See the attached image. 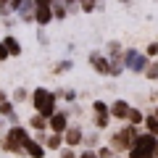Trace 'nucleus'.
<instances>
[{"instance_id": "obj_1", "label": "nucleus", "mask_w": 158, "mask_h": 158, "mask_svg": "<svg viewBox=\"0 0 158 158\" xmlns=\"http://www.w3.org/2000/svg\"><path fill=\"white\" fill-rule=\"evenodd\" d=\"M137 135H140V127H132V124H121L118 129H113L111 135H108V145L113 148V153L116 156H127L129 153V148L135 145Z\"/></svg>"}, {"instance_id": "obj_2", "label": "nucleus", "mask_w": 158, "mask_h": 158, "mask_svg": "<svg viewBox=\"0 0 158 158\" xmlns=\"http://www.w3.org/2000/svg\"><path fill=\"white\" fill-rule=\"evenodd\" d=\"M29 103H32L34 113H40V116H45V118H50L53 113L58 111V98H56V92L48 90V87H34Z\"/></svg>"}, {"instance_id": "obj_3", "label": "nucleus", "mask_w": 158, "mask_h": 158, "mask_svg": "<svg viewBox=\"0 0 158 158\" xmlns=\"http://www.w3.org/2000/svg\"><path fill=\"white\" fill-rule=\"evenodd\" d=\"M158 150V137L150 135V132L140 129V135H137L135 145L129 148V153H127V158H153Z\"/></svg>"}, {"instance_id": "obj_4", "label": "nucleus", "mask_w": 158, "mask_h": 158, "mask_svg": "<svg viewBox=\"0 0 158 158\" xmlns=\"http://www.w3.org/2000/svg\"><path fill=\"white\" fill-rule=\"evenodd\" d=\"M148 63H150V58H148L142 50H137V48H124V66H127V71L142 74Z\"/></svg>"}, {"instance_id": "obj_5", "label": "nucleus", "mask_w": 158, "mask_h": 158, "mask_svg": "<svg viewBox=\"0 0 158 158\" xmlns=\"http://www.w3.org/2000/svg\"><path fill=\"white\" fill-rule=\"evenodd\" d=\"M71 124V116H69V108H58L50 118H48V132H56V135H63Z\"/></svg>"}, {"instance_id": "obj_6", "label": "nucleus", "mask_w": 158, "mask_h": 158, "mask_svg": "<svg viewBox=\"0 0 158 158\" xmlns=\"http://www.w3.org/2000/svg\"><path fill=\"white\" fill-rule=\"evenodd\" d=\"M87 66H90L98 77H108V74H111L108 56H106V53H100V50H90V56H87Z\"/></svg>"}, {"instance_id": "obj_7", "label": "nucleus", "mask_w": 158, "mask_h": 158, "mask_svg": "<svg viewBox=\"0 0 158 158\" xmlns=\"http://www.w3.org/2000/svg\"><path fill=\"white\" fill-rule=\"evenodd\" d=\"M108 111H111L113 121H121V124H124L127 116H129V111H132V103L124 100V98H116V100H108Z\"/></svg>"}, {"instance_id": "obj_8", "label": "nucleus", "mask_w": 158, "mask_h": 158, "mask_svg": "<svg viewBox=\"0 0 158 158\" xmlns=\"http://www.w3.org/2000/svg\"><path fill=\"white\" fill-rule=\"evenodd\" d=\"M82 140H85V127L79 124V121H71L69 129L63 132V145H69V148H82Z\"/></svg>"}, {"instance_id": "obj_9", "label": "nucleus", "mask_w": 158, "mask_h": 158, "mask_svg": "<svg viewBox=\"0 0 158 158\" xmlns=\"http://www.w3.org/2000/svg\"><path fill=\"white\" fill-rule=\"evenodd\" d=\"M53 21H56V19H53V8L50 6H37V11H34V27L48 29Z\"/></svg>"}, {"instance_id": "obj_10", "label": "nucleus", "mask_w": 158, "mask_h": 158, "mask_svg": "<svg viewBox=\"0 0 158 158\" xmlns=\"http://www.w3.org/2000/svg\"><path fill=\"white\" fill-rule=\"evenodd\" d=\"M34 11H37L34 0H24L21 6H19V11H16V19L21 24H34Z\"/></svg>"}, {"instance_id": "obj_11", "label": "nucleus", "mask_w": 158, "mask_h": 158, "mask_svg": "<svg viewBox=\"0 0 158 158\" xmlns=\"http://www.w3.org/2000/svg\"><path fill=\"white\" fill-rule=\"evenodd\" d=\"M24 156H27V158H45L48 150H45L42 142H37L34 137H29V140L24 142Z\"/></svg>"}, {"instance_id": "obj_12", "label": "nucleus", "mask_w": 158, "mask_h": 158, "mask_svg": "<svg viewBox=\"0 0 158 158\" xmlns=\"http://www.w3.org/2000/svg\"><path fill=\"white\" fill-rule=\"evenodd\" d=\"M0 40H3V45H6V50H8V56H11V58H19V56L24 53V45L19 42V37H16V34H11V32H8L6 37H0Z\"/></svg>"}, {"instance_id": "obj_13", "label": "nucleus", "mask_w": 158, "mask_h": 158, "mask_svg": "<svg viewBox=\"0 0 158 158\" xmlns=\"http://www.w3.org/2000/svg\"><path fill=\"white\" fill-rule=\"evenodd\" d=\"M42 145H45V150H48V153H58V150L63 148V135L48 132V135H45V142H42Z\"/></svg>"}, {"instance_id": "obj_14", "label": "nucleus", "mask_w": 158, "mask_h": 158, "mask_svg": "<svg viewBox=\"0 0 158 158\" xmlns=\"http://www.w3.org/2000/svg\"><path fill=\"white\" fill-rule=\"evenodd\" d=\"M27 127H29V132H48V118L32 111V116L27 118Z\"/></svg>"}, {"instance_id": "obj_15", "label": "nucleus", "mask_w": 158, "mask_h": 158, "mask_svg": "<svg viewBox=\"0 0 158 158\" xmlns=\"http://www.w3.org/2000/svg\"><path fill=\"white\" fill-rule=\"evenodd\" d=\"M8 95H11L13 106H24V103H29V98H32V90H27L24 85H19V87H13V92H8Z\"/></svg>"}, {"instance_id": "obj_16", "label": "nucleus", "mask_w": 158, "mask_h": 158, "mask_svg": "<svg viewBox=\"0 0 158 158\" xmlns=\"http://www.w3.org/2000/svg\"><path fill=\"white\" fill-rule=\"evenodd\" d=\"M50 8H53V19L56 21H66L71 13H69V6H66V0H53L50 3Z\"/></svg>"}, {"instance_id": "obj_17", "label": "nucleus", "mask_w": 158, "mask_h": 158, "mask_svg": "<svg viewBox=\"0 0 158 158\" xmlns=\"http://www.w3.org/2000/svg\"><path fill=\"white\" fill-rule=\"evenodd\" d=\"M100 145H103V140H100V132H98V129H92V132H85L82 148H87V150H98Z\"/></svg>"}, {"instance_id": "obj_18", "label": "nucleus", "mask_w": 158, "mask_h": 158, "mask_svg": "<svg viewBox=\"0 0 158 158\" xmlns=\"http://www.w3.org/2000/svg\"><path fill=\"white\" fill-rule=\"evenodd\" d=\"M142 121H145V111L137 108V106H132V111H129V116H127L124 124H132V127H140L142 129Z\"/></svg>"}, {"instance_id": "obj_19", "label": "nucleus", "mask_w": 158, "mask_h": 158, "mask_svg": "<svg viewBox=\"0 0 158 158\" xmlns=\"http://www.w3.org/2000/svg\"><path fill=\"white\" fill-rule=\"evenodd\" d=\"M90 116H111L108 100H90Z\"/></svg>"}, {"instance_id": "obj_20", "label": "nucleus", "mask_w": 158, "mask_h": 158, "mask_svg": "<svg viewBox=\"0 0 158 158\" xmlns=\"http://www.w3.org/2000/svg\"><path fill=\"white\" fill-rule=\"evenodd\" d=\"M74 69V58H61V61L53 63V74L56 77H61V74H69Z\"/></svg>"}, {"instance_id": "obj_21", "label": "nucleus", "mask_w": 158, "mask_h": 158, "mask_svg": "<svg viewBox=\"0 0 158 158\" xmlns=\"http://www.w3.org/2000/svg\"><path fill=\"white\" fill-rule=\"evenodd\" d=\"M106 56L113 58V56H124V45L118 42V40H108L106 42Z\"/></svg>"}, {"instance_id": "obj_22", "label": "nucleus", "mask_w": 158, "mask_h": 158, "mask_svg": "<svg viewBox=\"0 0 158 158\" xmlns=\"http://www.w3.org/2000/svg\"><path fill=\"white\" fill-rule=\"evenodd\" d=\"M142 129H145V132H150V135H156V137H158V118L153 116L150 111L145 113V121H142Z\"/></svg>"}, {"instance_id": "obj_23", "label": "nucleus", "mask_w": 158, "mask_h": 158, "mask_svg": "<svg viewBox=\"0 0 158 158\" xmlns=\"http://www.w3.org/2000/svg\"><path fill=\"white\" fill-rule=\"evenodd\" d=\"M111 121H113L111 116H92V129L106 132V129H111Z\"/></svg>"}, {"instance_id": "obj_24", "label": "nucleus", "mask_w": 158, "mask_h": 158, "mask_svg": "<svg viewBox=\"0 0 158 158\" xmlns=\"http://www.w3.org/2000/svg\"><path fill=\"white\" fill-rule=\"evenodd\" d=\"M142 77L148 79V82H158V58L156 61H150L145 66V71H142Z\"/></svg>"}, {"instance_id": "obj_25", "label": "nucleus", "mask_w": 158, "mask_h": 158, "mask_svg": "<svg viewBox=\"0 0 158 158\" xmlns=\"http://www.w3.org/2000/svg\"><path fill=\"white\" fill-rule=\"evenodd\" d=\"M13 113H16V106H13V100H11V98H8L6 103H0V116L6 118V121L13 116Z\"/></svg>"}, {"instance_id": "obj_26", "label": "nucleus", "mask_w": 158, "mask_h": 158, "mask_svg": "<svg viewBox=\"0 0 158 158\" xmlns=\"http://www.w3.org/2000/svg\"><path fill=\"white\" fill-rule=\"evenodd\" d=\"M77 98H79V92H77V90H71V87H63L61 103H66V106H74V103H77Z\"/></svg>"}, {"instance_id": "obj_27", "label": "nucleus", "mask_w": 158, "mask_h": 158, "mask_svg": "<svg viewBox=\"0 0 158 158\" xmlns=\"http://www.w3.org/2000/svg\"><path fill=\"white\" fill-rule=\"evenodd\" d=\"M79 11L85 13V16L95 13V11H98V0H79Z\"/></svg>"}, {"instance_id": "obj_28", "label": "nucleus", "mask_w": 158, "mask_h": 158, "mask_svg": "<svg viewBox=\"0 0 158 158\" xmlns=\"http://www.w3.org/2000/svg\"><path fill=\"white\" fill-rule=\"evenodd\" d=\"M142 53H145V56L150 58V61H156V58H158V40L148 42V45H145V50H142Z\"/></svg>"}, {"instance_id": "obj_29", "label": "nucleus", "mask_w": 158, "mask_h": 158, "mask_svg": "<svg viewBox=\"0 0 158 158\" xmlns=\"http://www.w3.org/2000/svg\"><path fill=\"white\" fill-rule=\"evenodd\" d=\"M95 153H98V158H116V153H113V148L108 145V142H103Z\"/></svg>"}, {"instance_id": "obj_30", "label": "nucleus", "mask_w": 158, "mask_h": 158, "mask_svg": "<svg viewBox=\"0 0 158 158\" xmlns=\"http://www.w3.org/2000/svg\"><path fill=\"white\" fill-rule=\"evenodd\" d=\"M79 153H77V148H69V145H63L61 150H58V158H77Z\"/></svg>"}, {"instance_id": "obj_31", "label": "nucleus", "mask_w": 158, "mask_h": 158, "mask_svg": "<svg viewBox=\"0 0 158 158\" xmlns=\"http://www.w3.org/2000/svg\"><path fill=\"white\" fill-rule=\"evenodd\" d=\"M77 158H98V153H95V150H87V148H82Z\"/></svg>"}, {"instance_id": "obj_32", "label": "nucleus", "mask_w": 158, "mask_h": 158, "mask_svg": "<svg viewBox=\"0 0 158 158\" xmlns=\"http://www.w3.org/2000/svg\"><path fill=\"white\" fill-rule=\"evenodd\" d=\"M8 58H11V56H8V50H6V45H3V40H0V63H6Z\"/></svg>"}, {"instance_id": "obj_33", "label": "nucleus", "mask_w": 158, "mask_h": 158, "mask_svg": "<svg viewBox=\"0 0 158 158\" xmlns=\"http://www.w3.org/2000/svg\"><path fill=\"white\" fill-rule=\"evenodd\" d=\"M37 42H40V45H48V37H45V29H40V27H37Z\"/></svg>"}, {"instance_id": "obj_34", "label": "nucleus", "mask_w": 158, "mask_h": 158, "mask_svg": "<svg viewBox=\"0 0 158 158\" xmlns=\"http://www.w3.org/2000/svg\"><path fill=\"white\" fill-rule=\"evenodd\" d=\"M8 129V121H6V118H3V116H0V135H3V132H6Z\"/></svg>"}, {"instance_id": "obj_35", "label": "nucleus", "mask_w": 158, "mask_h": 158, "mask_svg": "<svg viewBox=\"0 0 158 158\" xmlns=\"http://www.w3.org/2000/svg\"><path fill=\"white\" fill-rule=\"evenodd\" d=\"M8 98H11V95H8V92H6V90H3V87H0V103H6V100H8Z\"/></svg>"}, {"instance_id": "obj_36", "label": "nucleus", "mask_w": 158, "mask_h": 158, "mask_svg": "<svg viewBox=\"0 0 158 158\" xmlns=\"http://www.w3.org/2000/svg\"><path fill=\"white\" fill-rule=\"evenodd\" d=\"M53 0H34V6H50Z\"/></svg>"}, {"instance_id": "obj_37", "label": "nucleus", "mask_w": 158, "mask_h": 158, "mask_svg": "<svg viewBox=\"0 0 158 158\" xmlns=\"http://www.w3.org/2000/svg\"><path fill=\"white\" fill-rule=\"evenodd\" d=\"M150 113H153V116L158 118V103H153V108H150Z\"/></svg>"}, {"instance_id": "obj_38", "label": "nucleus", "mask_w": 158, "mask_h": 158, "mask_svg": "<svg viewBox=\"0 0 158 158\" xmlns=\"http://www.w3.org/2000/svg\"><path fill=\"white\" fill-rule=\"evenodd\" d=\"M153 98H156V103H158V87H156V92H153Z\"/></svg>"}, {"instance_id": "obj_39", "label": "nucleus", "mask_w": 158, "mask_h": 158, "mask_svg": "<svg viewBox=\"0 0 158 158\" xmlns=\"http://www.w3.org/2000/svg\"><path fill=\"white\" fill-rule=\"evenodd\" d=\"M118 3H124V6H129V3H132V0H118Z\"/></svg>"}, {"instance_id": "obj_40", "label": "nucleus", "mask_w": 158, "mask_h": 158, "mask_svg": "<svg viewBox=\"0 0 158 158\" xmlns=\"http://www.w3.org/2000/svg\"><path fill=\"white\" fill-rule=\"evenodd\" d=\"M116 158H127V156H116Z\"/></svg>"}, {"instance_id": "obj_41", "label": "nucleus", "mask_w": 158, "mask_h": 158, "mask_svg": "<svg viewBox=\"0 0 158 158\" xmlns=\"http://www.w3.org/2000/svg\"><path fill=\"white\" fill-rule=\"evenodd\" d=\"M156 158H158V150H156Z\"/></svg>"}, {"instance_id": "obj_42", "label": "nucleus", "mask_w": 158, "mask_h": 158, "mask_svg": "<svg viewBox=\"0 0 158 158\" xmlns=\"http://www.w3.org/2000/svg\"><path fill=\"white\" fill-rule=\"evenodd\" d=\"M0 32H3V27H0Z\"/></svg>"}, {"instance_id": "obj_43", "label": "nucleus", "mask_w": 158, "mask_h": 158, "mask_svg": "<svg viewBox=\"0 0 158 158\" xmlns=\"http://www.w3.org/2000/svg\"><path fill=\"white\" fill-rule=\"evenodd\" d=\"M156 3H158V0H156Z\"/></svg>"}, {"instance_id": "obj_44", "label": "nucleus", "mask_w": 158, "mask_h": 158, "mask_svg": "<svg viewBox=\"0 0 158 158\" xmlns=\"http://www.w3.org/2000/svg\"><path fill=\"white\" fill-rule=\"evenodd\" d=\"M153 158H156V156H153Z\"/></svg>"}]
</instances>
